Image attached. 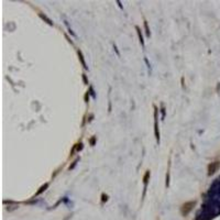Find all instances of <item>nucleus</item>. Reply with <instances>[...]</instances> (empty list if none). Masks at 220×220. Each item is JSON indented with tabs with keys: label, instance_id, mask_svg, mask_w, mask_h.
Instances as JSON below:
<instances>
[{
	"label": "nucleus",
	"instance_id": "obj_2",
	"mask_svg": "<svg viewBox=\"0 0 220 220\" xmlns=\"http://www.w3.org/2000/svg\"><path fill=\"white\" fill-rule=\"evenodd\" d=\"M218 167H219V162L211 163V164L209 165V167H208V174L209 175H213V174L218 169Z\"/></svg>",
	"mask_w": 220,
	"mask_h": 220
},
{
	"label": "nucleus",
	"instance_id": "obj_1",
	"mask_svg": "<svg viewBox=\"0 0 220 220\" xmlns=\"http://www.w3.org/2000/svg\"><path fill=\"white\" fill-rule=\"evenodd\" d=\"M194 205H195V202H189V203L184 204L183 207H182V213H183V216H187L188 213H189V211L193 209Z\"/></svg>",
	"mask_w": 220,
	"mask_h": 220
}]
</instances>
